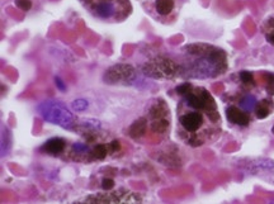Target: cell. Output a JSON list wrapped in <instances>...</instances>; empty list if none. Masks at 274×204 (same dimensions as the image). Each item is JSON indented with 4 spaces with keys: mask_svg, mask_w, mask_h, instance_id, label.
Returning a JSON list of instances; mask_svg holds the SVG:
<instances>
[{
    "mask_svg": "<svg viewBox=\"0 0 274 204\" xmlns=\"http://www.w3.org/2000/svg\"><path fill=\"white\" fill-rule=\"evenodd\" d=\"M178 71L175 63L167 58H156L151 62L146 63L144 67V72L147 76H151L154 79L159 78H171Z\"/></svg>",
    "mask_w": 274,
    "mask_h": 204,
    "instance_id": "cell-5",
    "label": "cell"
},
{
    "mask_svg": "<svg viewBox=\"0 0 274 204\" xmlns=\"http://www.w3.org/2000/svg\"><path fill=\"white\" fill-rule=\"evenodd\" d=\"M226 117L231 123L237 124V126H248L250 123V117L246 112L239 109L236 106H230L226 110Z\"/></svg>",
    "mask_w": 274,
    "mask_h": 204,
    "instance_id": "cell-7",
    "label": "cell"
},
{
    "mask_svg": "<svg viewBox=\"0 0 274 204\" xmlns=\"http://www.w3.org/2000/svg\"><path fill=\"white\" fill-rule=\"evenodd\" d=\"M167 109L164 103H156L151 106L150 109V115L154 119H160V118H164L166 115Z\"/></svg>",
    "mask_w": 274,
    "mask_h": 204,
    "instance_id": "cell-12",
    "label": "cell"
},
{
    "mask_svg": "<svg viewBox=\"0 0 274 204\" xmlns=\"http://www.w3.org/2000/svg\"><path fill=\"white\" fill-rule=\"evenodd\" d=\"M269 113H271V110H269V108L267 106L266 103H262L259 106L255 108V115H257V118H259V119L267 118L269 115Z\"/></svg>",
    "mask_w": 274,
    "mask_h": 204,
    "instance_id": "cell-18",
    "label": "cell"
},
{
    "mask_svg": "<svg viewBox=\"0 0 274 204\" xmlns=\"http://www.w3.org/2000/svg\"><path fill=\"white\" fill-rule=\"evenodd\" d=\"M266 38L271 45H274V18H271L267 22Z\"/></svg>",
    "mask_w": 274,
    "mask_h": 204,
    "instance_id": "cell-16",
    "label": "cell"
},
{
    "mask_svg": "<svg viewBox=\"0 0 274 204\" xmlns=\"http://www.w3.org/2000/svg\"><path fill=\"white\" fill-rule=\"evenodd\" d=\"M272 132H273V135H274V127H273V128H272Z\"/></svg>",
    "mask_w": 274,
    "mask_h": 204,
    "instance_id": "cell-27",
    "label": "cell"
},
{
    "mask_svg": "<svg viewBox=\"0 0 274 204\" xmlns=\"http://www.w3.org/2000/svg\"><path fill=\"white\" fill-rule=\"evenodd\" d=\"M37 112L49 123L60 126L65 130H71L74 127V117L71 112L61 102H42L37 105Z\"/></svg>",
    "mask_w": 274,
    "mask_h": 204,
    "instance_id": "cell-2",
    "label": "cell"
},
{
    "mask_svg": "<svg viewBox=\"0 0 274 204\" xmlns=\"http://www.w3.org/2000/svg\"><path fill=\"white\" fill-rule=\"evenodd\" d=\"M126 0H85L90 12L101 19H112L118 13V8Z\"/></svg>",
    "mask_w": 274,
    "mask_h": 204,
    "instance_id": "cell-4",
    "label": "cell"
},
{
    "mask_svg": "<svg viewBox=\"0 0 274 204\" xmlns=\"http://www.w3.org/2000/svg\"><path fill=\"white\" fill-rule=\"evenodd\" d=\"M147 128V121L146 118H139L136 119L132 124H131L130 130H128V135L132 138H140L145 135Z\"/></svg>",
    "mask_w": 274,
    "mask_h": 204,
    "instance_id": "cell-9",
    "label": "cell"
},
{
    "mask_svg": "<svg viewBox=\"0 0 274 204\" xmlns=\"http://www.w3.org/2000/svg\"><path fill=\"white\" fill-rule=\"evenodd\" d=\"M108 147H110V153H117V151H119V149H121V144H119V141L114 140V141L110 142Z\"/></svg>",
    "mask_w": 274,
    "mask_h": 204,
    "instance_id": "cell-26",
    "label": "cell"
},
{
    "mask_svg": "<svg viewBox=\"0 0 274 204\" xmlns=\"http://www.w3.org/2000/svg\"><path fill=\"white\" fill-rule=\"evenodd\" d=\"M72 149L76 153H87L88 151V146L84 144H80V142H76V144L72 145Z\"/></svg>",
    "mask_w": 274,
    "mask_h": 204,
    "instance_id": "cell-25",
    "label": "cell"
},
{
    "mask_svg": "<svg viewBox=\"0 0 274 204\" xmlns=\"http://www.w3.org/2000/svg\"><path fill=\"white\" fill-rule=\"evenodd\" d=\"M65 146H66V142L62 138H50L49 141L45 142L44 146L41 147V151H44L49 155H60L65 150Z\"/></svg>",
    "mask_w": 274,
    "mask_h": 204,
    "instance_id": "cell-8",
    "label": "cell"
},
{
    "mask_svg": "<svg viewBox=\"0 0 274 204\" xmlns=\"http://www.w3.org/2000/svg\"><path fill=\"white\" fill-rule=\"evenodd\" d=\"M187 52L196 57L192 62L191 71H188L192 78H212L226 70V55L222 50L205 45H192L187 47Z\"/></svg>",
    "mask_w": 274,
    "mask_h": 204,
    "instance_id": "cell-1",
    "label": "cell"
},
{
    "mask_svg": "<svg viewBox=\"0 0 274 204\" xmlns=\"http://www.w3.org/2000/svg\"><path fill=\"white\" fill-rule=\"evenodd\" d=\"M55 85L57 87V89L60 90V92H66V84L64 83V80L61 78H58V76H56L55 78Z\"/></svg>",
    "mask_w": 274,
    "mask_h": 204,
    "instance_id": "cell-24",
    "label": "cell"
},
{
    "mask_svg": "<svg viewBox=\"0 0 274 204\" xmlns=\"http://www.w3.org/2000/svg\"><path fill=\"white\" fill-rule=\"evenodd\" d=\"M240 79L244 84L246 85H253L254 84V76L251 74L250 71H241L240 72Z\"/></svg>",
    "mask_w": 274,
    "mask_h": 204,
    "instance_id": "cell-20",
    "label": "cell"
},
{
    "mask_svg": "<svg viewBox=\"0 0 274 204\" xmlns=\"http://www.w3.org/2000/svg\"><path fill=\"white\" fill-rule=\"evenodd\" d=\"M71 106L75 112H84V110L88 109L89 102H88L87 99H75V101L72 102Z\"/></svg>",
    "mask_w": 274,
    "mask_h": 204,
    "instance_id": "cell-17",
    "label": "cell"
},
{
    "mask_svg": "<svg viewBox=\"0 0 274 204\" xmlns=\"http://www.w3.org/2000/svg\"><path fill=\"white\" fill-rule=\"evenodd\" d=\"M267 92H268V94L274 95V74L268 75V80H267Z\"/></svg>",
    "mask_w": 274,
    "mask_h": 204,
    "instance_id": "cell-22",
    "label": "cell"
},
{
    "mask_svg": "<svg viewBox=\"0 0 274 204\" xmlns=\"http://www.w3.org/2000/svg\"><path fill=\"white\" fill-rule=\"evenodd\" d=\"M192 89H193V88H192L191 84L184 83V84H182V85H179V87L176 88V93H178V94H180V95H185V94H188V93L191 92Z\"/></svg>",
    "mask_w": 274,
    "mask_h": 204,
    "instance_id": "cell-21",
    "label": "cell"
},
{
    "mask_svg": "<svg viewBox=\"0 0 274 204\" xmlns=\"http://www.w3.org/2000/svg\"><path fill=\"white\" fill-rule=\"evenodd\" d=\"M169 127V122L165 118H160V119H155L151 124V130L156 133H164Z\"/></svg>",
    "mask_w": 274,
    "mask_h": 204,
    "instance_id": "cell-13",
    "label": "cell"
},
{
    "mask_svg": "<svg viewBox=\"0 0 274 204\" xmlns=\"http://www.w3.org/2000/svg\"><path fill=\"white\" fill-rule=\"evenodd\" d=\"M10 141H12V137H10V132L8 131V128L4 130L3 127V133H1V155H6L9 151V147H10Z\"/></svg>",
    "mask_w": 274,
    "mask_h": 204,
    "instance_id": "cell-14",
    "label": "cell"
},
{
    "mask_svg": "<svg viewBox=\"0 0 274 204\" xmlns=\"http://www.w3.org/2000/svg\"><path fill=\"white\" fill-rule=\"evenodd\" d=\"M258 105V101L254 95H246L240 101V108L245 112H251L254 110Z\"/></svg>",
    "mask_w": 274,
    "mask_h": 204,
    "instance_id": "cell-11",
    "label": "cell"
},
{
    "mask_svg": "<svg viewBox=\"0 0 274 204\" xmlns=\"http://www.w3.org/2000/svg\"><path fill=\"white\" fill-rule=\"evenodd\" d=\"M108 149H110V147H107L106 145H103V144L97 145L92 153L93 157L97 158V160H103V158H106V156H107Z\"/></svg>",
    "mask_w": 274,
    "mask_h": 204,
    "instance_id": "cell-15",
    "label": "cell"
},
{
    "mask_svg": "<svg viewBox=\"0 0 274 204\" xmlns=\"http://www.w3.org/2000/svg\"><path fill=\"white\" fill-rule=\"evenodd\" d=\"M179 122H180V126L183 127V130L187 133L192 135L191 137L187 140V144L191 145V146H201L202 141L198 138V131L202 130L203 124H205V115L201 112H198V109H194V112L184 113L182 117L179 118Z\"/></svg>",
    "mask_w": 274,
    "mask_h": 204,
    "instance_id": "cell-3",
    "label": "cell"
},
{
    "mask_svg": "<svg viewBox=\"0 0 274 204\" xmlns=\"http://www.w3.org/2000/svg\"><path fill=\"white\" fill-rule=\"evenodd\" d=\"M14 4L23 12H28L32 8V0H14Z\"/></svg>",
    "mask_w": 274,
    "mask_h": 204,
    "instance_id": "cell-19",
    "label": "cell"
},
{
    "mask_svg": "<svg viewBox=\"0 0 274 204\" xmlns=\"http://www.w3.org/2000/svg\"><path fill=\"white\" fill-rule=\"evenodd\" d=\"M113 188H114V181L112 179H103V181H102V189L110 190Z\"/></svg>",
    "mask_w": 274,
    "mask_h": 204,
    "instance_id": "cell-23",
    "label": "cell"
},
{
    "mask_svg": "<svg viewBox=\"0 0 274 204\" xmlns=\"http://www.w3.org/2000/svg\"><path fill=\"white\" fill-rule=\"evenodd\" d=\"M174 5H175L174 0H156L155 9L160 15H167L171 13Z\"/></svg>",
    "mask_w": 274,
    "mask_h": 204,
    "instance_id": "cell-10",
    "label": "cell"
},
{
    "mask_svg": "<svg viewBox=\"0 0 274 204\" xmlns=\"http://www.w3.org/2000/svg\"><path fill=\"white\" fill-rule=\"evenodd\" d=\"M136 71L131 65H126V63H118L114 66L110 67L106 71L103 76V80L106 84H114L119 83H127V81H132L135 79Z\"/></svg>",
    "mask_w": 274,
    "mask_h": 204,
    "instance_id": "cell-6",
    "label": "cell"
}]
</instances>
